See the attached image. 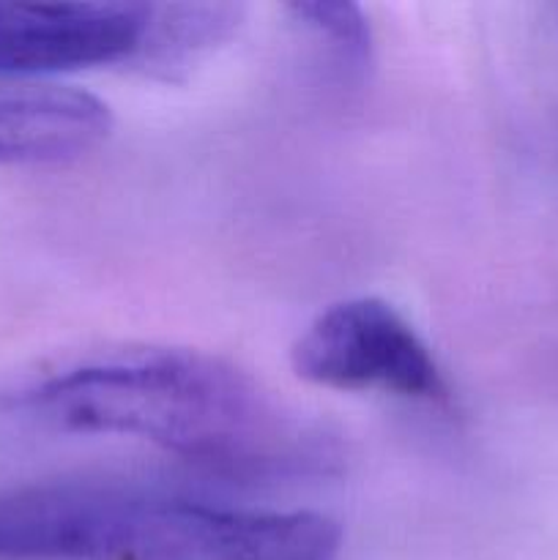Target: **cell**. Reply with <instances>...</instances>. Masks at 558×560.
I'll return each mask as SVG.
<instances>
[{
	"mask_svg": "<svg viewBox=\"0 0 558 560\" xmlns=\"http://www.w3.org/2000/svg\"><path fill=\"white\" fill-rule=\"evenodd\" d=\"M109 131V104L80 88H0V164L71 162L96 151Z\"/></svg>",
	"mask_w": 558,
	"mask_h": 560,
	"instance_id": "5b68a950",
	"label": "cell"
},
{
	"mask_svg": "<svg viewBox=\"0 0 558 560\" xmlns=\"http://www.w3.org/2000/svg\"><path fill=\"white\" fill-rule=\"evenodd\" d=\"M299 31L323 49L334 69L345 77H364L372 63V27L353 3H290L284 9Z\"/></svg>",
	"mask_w": 558,
	"mask_h": 560,
	"instance_id": "52a82bcc",
	"label": "cell"
},
{
	"mask_svg": "<svg viewBox=\"0 0 558 560\" xmlns=\"http://www.w3.org/2000/svg\"><path fill=\"white\" fill-rule=\"evenodd\" d=\"M295 375L339 392H386L408 399L446 394L441 366L416 328L372 295L323 310L290 350Z\"/></svg>",
	"mask_w": 558,
	"mask_h": 560,
	"instance_id": "3957f363",
	"label": "cell"
},
{
	"mask_svg": "<svg viewBox=\"0 0 558 560\" xmlns=\"http://www.w3.org/2000/svg\"><path fill=\"white\" fill-rule=\"evenodd\" d=\"M151 3H0V77L131 63Z\"/></svg>",
	"mask_w": 558,
	"mask_h": 560,
	"instance_id": "277c9868",
	"label": "cell"
},
{
	"mask_svg": "<svg viewBox=\"0 0 558 560\" xmlns=\"http://www.w3.org/2000/svg\"><path fill=\"white\" fill-rule=\"evenodd\" d=\"M66 438H129L235 476L328 463L321 432L255 377L178 348L91 355L0 392V446Z\"/></svg>",
	"mask_w": 558,
	"mask_h": 560,
	"instance_id": "6da1fadb",
	"label": "cell"
},
{
	"mask_svg": "<svg viewBox=\"0 0 558 560\" xmlns=\"http://www.w3.org/2000/svg\"><path fill=\"white\" fill-rule=\"evenodd\" d=\"M317 512L228 509L93 485L0 492V560H339Z\"/></svg>",
	"mask_w": 558,
	"mask_h": 560,
	"instance_id": "7a4b0ae2",
	"label": "cell"
},
{
	"mask_svg": "<svg viewBox=\"0 0 558 560\" xmlns=\"http://www.w3.org/2000/svg\"><path fill=\"white\" fill-rule=\"evenodd\" d=\"M244 22L239 3H162L151 5L142 44L131 63L148 74L173 77L228 42Z\"/></svg>",
	"mask_w": 558,
	"mask_h": 560,
	"instance_id": "8992f818",
	"label": "cell"
}]
</instances>
